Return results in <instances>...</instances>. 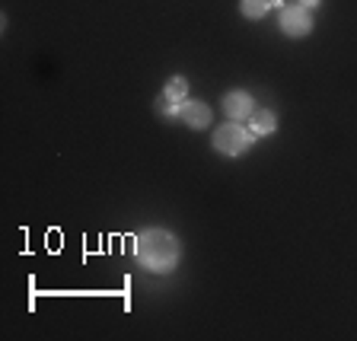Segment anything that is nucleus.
I'll use <instances>...</instances> for the list:
<instances>
[{
	"mask_svg": "<svg viewBox=\"0 0 357 341\" xmlns=\"http://www.w3.org/2000/svg\"><path fill=\"white\" fill-rule=\"evenodd\" d=\"M223 112H227V119L243 121V119H249V115L255 112V103H252V96H249L245 89H233V93L223 96Z\"/></svg>",
	"mask_w": 357,
	"mask_h": 341,
	"instance_id": "nucleus-5",
	"label": "nucleus"
},
{
	"mask_svg": "<svg viewBox=\"0 0 357 341\" xmlns=\"http://www.w3.org/2000/svg\"><path fill=\"white\" fill-rule=\"evenodd\" d=\"M178 119L185 121L192 131H201V128L211 125V109H208V103H201V99H185V103L178 105Z\"/></svg>",
	"mask_w": 357,
	"mask_h": 341,
	"instance_id": "nucleus-4",
	"label": "nucleus"
},
{
	"mask_svg": "<svg viewBox=\"0 0 357 341\" xmlns=\"http://www.w3.org/2000/svg\"><path fill=\"white\" fill-rule=\"evenodd\" d=\"M297 3H303V7H310V10H312V7H319L322 0H297Z\"/></svg>",
	"mask_w": 357,
	"mask_h": 341,
	"instance_id": "nucleus-10",
	"label": "nucleus"
},
{
	"mask_svg": "<svg viewBox=\"0 0 357 341\" xmlns=\"http://www.w3.org/2000/svg\"><path fill=\"white\" fill-rule=\"evenodd\" d=\"M271 7H275V0H239V10L245 20H261Z\"/></svg>",
	"mask_w": 357,
	"mask_h": 341,
	"instance_id": "nucleus-7",
	"label": "nucleus"
},
{
	"mask_svg": "<svg viewBox=\"0 0 357 341\" xmlns=\"http://www.w3.org/2000/svg\"><path fill=\"white\" fill-rule=\"evenodd\" d=\"M252 141H255V134L249 131L243 121H233V119L214 131V150H217V153H223V156L245 153V150L252 147Z\"/></svg>",
	"mask_w": 357,
	"mask_h": 341,
	"instance_id": "nucleus-2",
	"label": "nucleus"
},
{
	"mask_svg": "<svg viewBox=\"0 0 357 341\" xmlns=\"http://www.w3.org/2000/svg\"><path fill=\"white\" fill-rule=\"evenodd\" d=\"M275 128H278L275 112H268V109H255L252 115H249V131H252L255 137H268V134H275Z\"/></svg>",
	"mask_w": 357,
	"mask_h": 341,
	"instance_id": "nucleus-6",
	"label": "nucleus"
},
{
	"mask_svg": "<svg viewBox=\"0 0 357 341\" xmlns=\"http://www.w3.org/2000/svg\"><path fill=\"white\" fill-rule=\"evenodd\" d=\"M178 105H182V103H172V99L166 96V93H163L160 99H156V109H160V115H166V119H172V115L178 119Z\"/></svg>",
	"mask_w": 357,
	"mask_h": 341,
	"instance_id": "nucleus-9",
	"label": "nucleus"
},
{
	"mask_svg": "<svg viewBox=\"0 0 357 341\" xmlns=\"http://www.w3.org/2000/svg\"><path fill=\"white\" fill-rule=\"evenodd\" d=\"M163 93L172 99V103H185V96H188V80H185V77H172V80L166 83Z\"/></svg>",
	"mask_w": 357,
	"mask_h": 341,
	"instance_id": "nucleus-8",
	"label": "nucleus"
},
{
	"mask_svg": "<svg viewBox=\"0 0 357 341\" xmlns=\"http://www.w3.org/2000/svg\"><path fill=\"white\" fill-rule=\"evenodd\" d=\"M281 32L290 38H303L312 32V13L303 3H290L281 10Z\"/></svg>",
	"mask_w": 357,
	"mask_h": 341,
	"instance_id": "nucleus-3",
	"label": "nucleus"
},
{
	"mask_svg": "<svg viewBox=\"0 0 357 341\" xmlns=\"http://www.w3.org/2000/svg\"><path fill=\"white\" fill-rule=\"evenodd\" d=\"M134 259L137 265L153 271V275H169L182 259V245L169 230H144L134 239Z\"/></svg>",
	"mask_w": 357,
	"mask_h": 341,
	"instance_id": "nucleus-1",
	"label": "nucleus"
}]
</instances>
